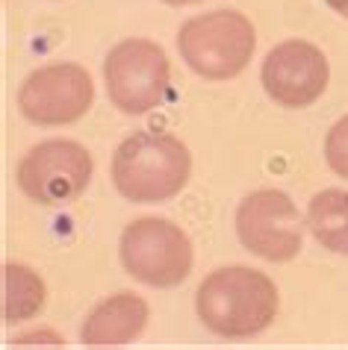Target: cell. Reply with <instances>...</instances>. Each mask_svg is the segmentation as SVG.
Returning a JSON list of instances; mask_svg holds the SVG:
<instances>
[{
	"mask_svg": "<svg viewBox=\"0 0 348 350\" xmlns=\"http://www.w3.org/2000/svg\"><path fill=\"white\" fill-rule=\"evenodd\" d=\"M169 6H189V3H201V0H162Z\"/></svg>",
	"mask_w": 348,
	"mask_h": 350,
	"instance_id": "obj_16",
	"label": "cell"
},
{
	"mask_svg": "<svg viewBox=\"0 0 348 350\" xmlns=\"http://www.w3.org/2000/svg\"><path fill=\"white\" fill-rule=\"evenodd\" d=\"M327 68L325 53L304 38H286L266 53L260 80L266 94L284 109H307L327 89Z\"/></svg>",
	"mask_w": 348,
	"mask_h": 350,
	"instance_id": "obj_9",
	"label": "cell"
},
{
	"mask_svg": "<svg viewBox=\"0 0 348 350\" xmlns=\"http://www.w3.org/2000/svg\"><path fill=\"white\" fill-rule=\"evenodd\" d=\"M327 6L334 9L336 15H343V18H348V0H325Z\"/></svg>",
	"mask_w": 348,
	"mask_h": 350,
	"instance_id": "obj_15",
	"label": "cell"
},
{
	"mask_svg": "<svg viewBox=\"0 0 348 350\" xmlns=\"http://www.w3.org/2000/svg\"><path fill=\"white\" fill-rule=\"evenodd\" d=\"M30 342H36V345H42V347H65V342L60 336H53V333H33V336H21V338H15V347H30Z\"/></svg>",
	"mask_w": 348,
	"mask_h": 350,
	"instance_id": "obj_14",
	"label": "cell"
},
{
	"mask_svg": "<svg viewBox=\"0 0 348 350\" xmlns=\"http://www.w3.org/2000/svg\"><path fill=\"white\" fill-rule=\"evenodd\" d=\"M236 236L243 247L266 262H289L298 256L304 227L298 206L277 189L251 191L236 209Z\"/></svg>",
	"mask_w": 348,
	"mask_h": 350,
	"instance_id": "obj_7",
	"label": "cell"
},
{
	"mask_svg": "<svg viewBox=\"0 0 348 350\" xmlns=\"http://www.w3.org/2000/svg\"><path fill=\"white\" fill-rule=\"evenodd\" d=\"M195 312L210 333L221 338H251L277 315V286L248 265L216 268L195 295Z\"/></svg>",
	"mask_w": 348,
	"mask_h": 350,
	"instance_id": "obj_1",
	"label": "cell"
},
{
	"mask_svg": "<svg viewBox=\"0 0 348 350\" xmlns=\"http://www.w3.org/2000/svg\"><path fill=\"white\" fill-rule=\"evenodd\" d=\"M325 159H327V165H331L334 174H340V177L348 180V115H343V118L327 130Z\"/></svg>",
	"mask_w": 348,
	"mask_h": 350,
	"instance_id": "obj_13",
	"label": "cell"
},
{
	"mask_svg": "<svg viewBox=\"0 0 348 350\" xmlns=\"http://www.w3.org/2000/svg\"><path fill=\"white\" fill-rule=\"evenodd\" d=\"M257 47L251 21L236 9L195 15L177 30V51L204 80H230L243 74Z\"/></svg>",
	"mask_w": 348,
	"mask_h": 350,
	"instance_id": "obj_3",
	"label": "cell"
},
{
	"mask_svg": "<svg viewBox=\"0 0 348 350\" xmlns=\"http://www.w3.org/2000/svg\"><path fill=\"white\" fill-rule=\"evenodd\" d=\"M95 100L92 77L77 62H53L33 71L18 89V109L38 127L80 121Z\"/></svg>",
	"mask_w": 348,
	"mask_h": 350,
	"instance_id": "obj_8",
	"label": "cell"
},
{
	"mask_svg": "<svg viewBox=\"0 0 348 350\" xmlns=\"http://www.w3.org/2000/svg\"><path fill=\"white\" fill-rule=\"evenodd\" d=\"M192 177V153L177 135L142 130L119 144L112 183L133 203H160L180 194Z\"/></svg>",
	"mask_w": 348,
	"mask_h": 350,
	"instance_id": "obj_2",
	"label": "cell"
},
{
	"mask_svg": "<svg viewBox=\"0 0 348 350\" xmlns=\"http://www.w3.org/2000/svg\"><path fill=\"white\" fill-rule=\"evenodd\" d=\"M45 283L33 268L6 262L3 265V321L21 324L45 309Z\"/></svg>",
	"mask_w": 348,
	"mask_h": 350,
	"instance_id": "obj_12",
	"label": "cell"
},
{
	"mask_svg": "<svg viewBox=\"0 0 348 350\" xmlns=\"http://www.w3.org/2000/svg\"><path fill=\"white\" fill-rule=\"evenodd\" d=\"M307 227L325 250L348 256V191L325 189L313 194L307 206Z\"/></svg>",
	"mask_w": 348,
	"mask_h": 350,
	"instance_id": "obj_11",
	"label": "cell"
},
{
	"mask_svg": "<svg viewBox=\"0 0 348 350\" xmlns=\"http://www.w3.org/2000/svg\"><path fill=\"white\" fill-rule=\"evenodd\" d=\"M121 265L124 271L153 288L180 286L192 274V241L169 218H136L121 232Z\"/></svg>",
	"mask_w": 348,
	"mask_h": 350,
	"instance_id": "obj_4",
	"label": "cell"
},
{
	"mask_svg": "<svg viewBox=\"0 0 348 350\" xmlns=\"http://www.w3.org/2000/svg\"><path fill=\"white\" fill-rule=\"evenodd\" d=\"M151 309L145 297L133 295V291H119V295L101 300L83 321L80 342L86 347H124L142 336L145 324H148Z\"/></svg>",
	"mask_w": 348,
	"mask_h": 350,
	"instance_id": "obj_10",
	"label": "cell"
},
{
	"mask_svg": "<svg viewBox=\"0 0 348 350\" xmlns=\"http://www.w3.org/2000/svg\"><path fill=\"white\" fill-rule=\"evenodd\" d=\"M106 94L124 115H145L166 100L171 65L166 51L151 38H124L106 53Z\"/></svg>",
	"mask_w": 348,
	"mask_h": 350,
	"instance_id": "obj_5",
	"label": "cell"
},
{
	"mask_svg": "<svg viewBox=\"0 0 348 350\" xmlns=\"http://www.w3.org/2000/svg\"><path fill=\"white\" fill-rule=\"evenodd\" d=\"M95 171L92 153L77 142L51 139L30 148L18 162L15 180L33 203L62 206L80 198Z\"/></svg>",
	"mask_w": 348,
	"mask_h": 350,
	"instance_id": "obj_6",
	"label": "cell"
}]
</instances>
